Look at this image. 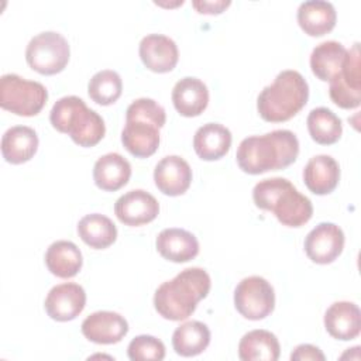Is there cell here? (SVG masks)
I'll return each instance as SVG.
<instances>
[{
    "label": "cell",
    "instance_id": "cell-19",
    "mask_svg": "<svg viewBox=\"0 0 361 361\" xmlns=\"http://www.w3.org/2000/svg\"><path fill=\"white\" fill-rule=\"evenodd\" d=\"M303 180L306 188L314 195L331 193L340 180L338 162L326 154L314 155L303 169Z\"/></svg>",
    "mask_w": 361,
    "mask_h": 361
},
{
    "label": "cell",
    "instance_id": "cell-1",
    "mask_svg": "<svg viewBox=\"0 0 361 361\" xmlns=\"http://www.w3.org/2000/svg\"><path fill=\"white\" fill-rule=\"evenodd\" d=\"M299 154V140L290 130H274L264 135L244 138L235 154L241 171L259 175L293 164Z\"/></svg>",
    "mask_w": 361,
    "mask_h": 361
},
{
    "label": "cell",
    "instance_id": "cell-7",
    "mask_svg": "<svg viewBox=\"0 0 361 361\" xmlns=\"http://www.w3.org/2000/svg\"><path fill=\"white\" fill-rule=\"evenodd\" d=\"M48 100V90L35 80H27L16 73L0 78V106L17 116H37Z\"/></svg>",
    "mask_w": 361,
    "mask_h": 361
},
{
    "label": "cell",
    "instance_id": "cell-2",
    "mask_svg": "<svg viewBox=\"0 0 361 361\" xmlns=\"http://www.w3.org/2000/svg\"><path fill=\"white\" fill-rule=\"evenodd\" d=\"M210 286V276L203 268H186L158 286L154 295V307L166 320H185L209 295Z\"/></svg>",
    "mask_w": 361,
    "mask_h": 361
},
{
    "label": "cell",
    "instance_id": "cell-10",
    "mask_svg": "<svg viewBox=\"0 0 361 361\" xmlns=\"http://www.w3.org/2000/svg\"><path fill=\"white\" fill-rule=\"evenodd\" d=\"M360 56V44L355 42L351 49H347V55L338 75L330 80V99L341 109H357L361 103Z\"/></svg>",
    "mask_w": 361,
    "mask_h": 361
},
{
    "label": "cell",
    "instance_id": "cell-3",
    "mask_svg": "<svg viewBox=\"0 0 361 361\" xmlns=\"http://www.w3.org/2000/svg\"><path fill=\"white\" fill-rule=\"evenodd\" d=\"M252 199L257 207L272 212L278 221L288 227H300L313 216L310 199L285 178L259 180L252 189Z\"/></svg>",
    "mask_w": 361,
    "mask_h": 361
},
{
    "label": "cell",
    "instance_id": "cell-32",
    "mask_svg": "<svg viewBox=\"0 0 361 361\" xmlns=\"http://www.w3.org/2000/svg\"><path fill=\"white\" fill-rule=\"evenodd\" d=\"M127 355L131 361H161L165 358V345L154 336L141 334L130 341Z\"/></svg>",
    "mask_w": 361,
    "mask_h": 361
},
{
    "label": "cell",
    "instance_id": "cell-33",
    "mask_svg": "<svg viewBox=\"0 0 361 361\" xmlns=\"http://www.w3.org/2000/svg\"><path fill=\"white\" fill-rule=\"evenodd\" d=\"M290 360L292 361H306V360H310V361H324L326 357L324 354L322 353V350L316 345H312V344H299L293 353L290 354Z\"/></svg>",
    "mask_w": 361,
    "mask_h": 361
},
{
    "label": "cell",
    "instance_id": "cell-23",
    "mask_svg": "<svg viewBox=\"0 0 361 361\" xmlns=\"http://www.w3.org/2000/svg\"><path fill=\"white\" fill-rule=\"evenodd\" d=\"M130 176L131 165L118 152L104 154L94 162L93 180L102 190L116 192L127 185Z\"/></svg>",
    "mask_w": 361,
    "mask_h": 361
},
{
    "label": "cell",
    "instance_id": "cell-25",
    "mask_svg": "<svg viewBox=\"0 0 361 361\" xmlns=\"http://www.w3.org/2000/svg\"><path fill=\"white\" fill-rule=\"evenodd\" d=\"M45 265L48 271L58 278H73L83 265L82 252L78 245L68 240L52 243L45 252Z\"/></svg>",
    "mask_w": 361,
    "mask_h": 361
},
{
    "label": "cell",
    "instance_id": "cell-22",
    "mask_svg": "<svg viewBox=\"0 0 361 361\" xmlns=\"http://www.w3.org/2000/svg\"><path fill=\"white\" fill-rule=\"evenodd\" d=\"M231 133L219 123H207L199 127L193 137L196 155L203 161H216L224 157L231 147Z\"/></svg>",
    "mask_w": 361,
    "mask_h": 361
},
{
    "label": "cell",
    "instance_id": "cell-11",
    "mask_svg": "<svg viewBox=\"0 0 361 361\" xmlns=\"http://www.w3.org/2000/svg\"><path fill=\"white\" fill-rule=\"evenodd\" d=\"M344 233L334 223H319L305 238V252L316 264H331L344 248Z\"/></svg>",
    "mask_w": 361,
    "mask_h": 361
},
{
    "label": "cell",
    "instance_id": "cell-12",
    "mask_svg": "<svg viewBox=\"0 0 361 361\" xmlns=\"http://www.w3.org/2000/svg\"><path fill=\"white\" fill-rule=\"evenodd\" d=\"M114 213L123 224L138 227L157 219L159 203L147 190L133 189L116 200Z\"/></svg>",
    "mask_w": 361,
    "mask_h": 361
},
{
    "label": "cell",
    "instance_id": "cell-21",
    "mask_svg": "<svg viewBox=\"0 0 361 361\" xmlns=\"http://www.w3.org/2000/svg\"><path fill=\"white\" fill-rule=\"evenodd\" d=\"M298 24L310 37H322L330 32L337 20V13L330 1L309 0L298 8Z\"/></svg>",
    "mask_w": 361,
    "mask_h": 361
},
{
    "label": "cell",
    "instance_id": "cell-16",
    "mask_svg": "<svg viewBox=\"0 0 361 361\" xmlns=\"http://www.w3.org/2000/svg\"><path fill=\"white\" fill-rule=\"evenodd\" d=\"M155 186L166 196L183 195L192 182V169L179 155L164 157L154 169Z\"/></svg>",
    "mask_w": 361,
    "mask_h": 361
},
{
    "label": "cell",
    "instance_id": "cell-5",
    "mask_svg": "<svg viewBox=\"0 0 361 361\" xmlns=\"http://www.w3.org/2000/svg\"><path fill=\"white\" fill-rule=\"evenodd\" d=\"M309 85L292 69L282 71L275 80L265 86L257 99L259 116L269 123H282L296 116L307 103Z\"/></svg>",
    "mask_w": 361,
    "mask_h": 361
},
{
    "label": "cell",
    "instance_id": "cell-29",
    "mask_svg": "<svg viewBox=\"0 0 361 361\" xmlns=\"http://www.w3.org/2000/svg\"><path fill=\"white\" fill-rule=\"evenodd\" d=\"M210 343L209 327L199 322H185L172 334V347L178 355L195 357L202 354Z\"/></svg>",
    "mask_w": 361,
    "mask_h": 361
},
{
    "label": "cell",
    "instance_id": "cell-26",
    "mask_svg": "<svg viewBox=\"0 0 361 361\" xmlns=\"http://www.w3.org/2000/svg\"><path fill=\"white\" fill-rule=\"evenodd\" d=\"M279 354L276 336L264 329L245 333L238 343V358L243 361H276Z\"/></svg>",
    "mask_w": 361,
    "mask_h": 361
},
{
    "label": "cell",
    "instance_id": "cell-34",
    "mask_svg": "<svg viewBox=\"0 0 361 361\" xmlns=\"http://www.w3.org/2000/svg\"><path fill=\"white\" fill-rule=\"evenodd\" d=\"M231 4L230 0H193L192 6L200 14H220Z\"/></svg>",
    "mask_w": 361,
    "mask_h": 361
},
{
    "label": "cell",
    "instance_id": "cell-13",
    "mask_svg": "<svg viewBox=\"0 0 361 361\" xmlns=\"http://www.w3.org/2000/svg\"><path fill=\"white\" fill-rule=\"evenodd\" d=\"M86 305L85 289L75 282H65L54 286L44 302L47 314L56 322L76 319Z\"/></svg>",
    "mask_w": 361,
    "mask_h": 361
},
{
    "label": "cell",
    "instance_id": "cell-27",
    "mask_svg": "<svg viewBox=\"0 0 361 361\" xmlns=\"http://www.w3.org/2000/svg\"><path fill=\"white\" fill-rule=\"evenodd\" d=\"M347 49L337 41H324L316 45L310 54V68L316 78L323 82L334 79L343 68Z\"/></svg>",
    "mask_w": 361,
    "mask_h": 361
},
{
    "label": "cell",
    "instance_id": "cell-15",
    "mask_svg": "<svg viewBox=\"0 0 361 361\" xmlns=\"http://www.w3.org/2000/svg\"><path fill=\"white\" fill-rule=\"evenodd\" d=\"M140 58L144 66L157 73L171 72L179 59L175 41L164 34H148L140 42Z\"/></svg>",
    "mask_w": 361,
    "mask_h": 361
},
{
    "label": "cell",
    "instance_id": "cell-24",
    "mask_svg": "<svg viewBox=\"0 0 361 361\" xmlns=\"http://www.w3.org/2000/svg\"><path fill=\"white\" fill-rule=\"evenodd\" d=\"M38 135L27 126L10 127L1 137V155L8 164H24L38 149Z\"/></svg>",
    "mask_w": 361,
    "mask_h": 361
},
{
    "label": "cell",
    "instance_id": "cell-9",
    "mask_svg": "<svg viewBox=\"0 0 361 361\" xmlns=\"http://www.w3.org/2000/svg\"><path fill=\"white\" fill-rule=\"evenodd\" d=\"M234 306L248 320H262L274 312L275 292L262 276L252 275L241 279L234 289Z\"/></svg>",
    "mask_w": 361,
    "mask_h": 361
},
{
    "label": "cell",
    "instance_id": "cell-6",
    "mask_svg": "<svg viewBox=\"0 0 361 361\" xmlns=\"http://www.w3.org/2000/svg\"><path fill=\"white\" fill-rule=\"evenodd\" d=\"M55 130L68 134L79 147H94L102 141L106 126L99 113L89 109L78 96H63L55 102L49 113Z\"/></svg>",
    "mask_w": 361,
    "mask_h": 361
},
{
    "label": "cell",
    "instance_id": "cell-28",
    "mask_svg": "<svg viewBox=\"0 0 361 361\" xmlns=\"http://www.w3.org/2000/svg\"><path fill=\"white\" fill-rule=\"evenodd\" d=\"M78 234L90 248L104 250L116 241L117 227L107 216L90 213L79 220Z\"/></svg>",
    "mask_w": 361,
    "mask_h": 361
},
{
    "label": "cell",
    "instance_id": "cell-4",
    "mask_svg": "<svg viewBox=\"0 0 361 361\" xmlns=\"http://www.w3.org/2000/svg\"><path fill=\"white\" fill-rule=\"evenodd\" d=\"M165 121V109L154 99L134 100L126 110V126L121 131L124 148L137 158L151 157L158 149L159 128Z\"/></svg>",
    "mask_w": 361,
    "mask_h": 361
},
{
    "label": "cell",
    "instance_id": "cell-20",
    "mask_svg": "<svg viewBox=\"0 0 361 361\" xmlns=\"http://www.w3.org/2000/svg\"><path fill=\"white\" fill-rule=\"evenodd\" d=\"M157 250L168 261L188 262L199 254L197 238L183 228H164L155 241Z\"/></svg>",
    "mask_w": 361,
    "mask_h": 361
},
{
    "label": "cell",
    "instance_id": "cell-31",
    "mask_svg": "<svg viewBox=\"0 0 361 361\" xmlns=\"http://www.w3.org/2000/svg\"><path fill=\"white\" fill-rule=\"evenodd\" d=\"M121 92L123 80L120 75L111 69L96 72L87 83L89 97L100 106L113 104L121 96Z\"/></svg>",
    "mask_w": 361,
    "mask_h": 361
},
{
    "label": "cell",
    "instance_id": "cell-30",
    "mask_svg": "<svg viewBox=\"0 0 361 361\" xmlns=\"http://www.w3.org/2000/svg\"><path fill=\"white\" fill-rule=\"evenodd\" d=\"M306 124L312 140L322 145L337 142L343 133L341 120L327 107L313 109L307 116Z\"/></svg>",
    "mask_w": 361,
    "mask_h": 361
},
{
    "label": "cell",
    "instance_id": "cell-8",
    "mask_svg": "<svg viewBox=\"0 0 361 361\" xmlns=\"http://www.w3.org/2000/svg\"><path fill=\"white\" fill-rule=\"evenodd\" d=\"M71 48L63 35L55 31H44L32 37L25 48L28 66L41 75H55L69 62Z\"/></svg>",
    "mask_w": 361,
    "mask_h": 361
},
{
    "label": "cell",
    "instance_id": "cell-18",
    "mask_svg": "<svg viewBox=\"0 0 361 361\" xmlns=\"http://www.w3.org/2000/svg\"><path fill=\"white\" fill-rule=\"evenodd\" d=\"M172 103L180 116L196 117L202 114L209 104V89L203 80L185 76L179 79L172 89Z\"/></svg>",
    "mask_w": 361,
    "mask_h": 361
},
{
    "label": "cell",
    "instance_id": "cell-17",
    "mask_svg": "<svg viewBox=\"0 0 361 361\" xmlns=\"http://www.w3.org/2000/svg\"><path fill=\"white\" fill-rule=\"evenodd\" d=\"M324 327L337 340L348 341L361 331V312L354 302H334L324 313Z\"/></svg>",
    "mask_w": 361,
    "mask_h": 361
},
{
    "label": "cell",
    "instance_id": "cell-14",
    "mask_svg": "<svg viewBox=\"0 0 361 361\" xmlns=\"http://www.w3.org/2000/svg\"><path fill=\"white\" fill-rule=\"evenodd\" d=\"M82 334L96 344H116L128 333V323L117 312L99 310L82 322Z\"/></svg>",
    "mask_w": 361,
    "mask_h": 361
}]
</instances>
